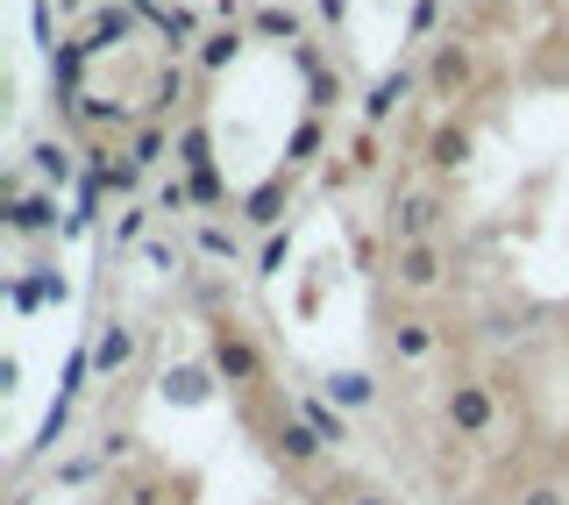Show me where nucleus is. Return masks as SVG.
<instances>
[{"label": "nucleus", "mask_w": 569, "mask_h": 505, "mask_svg": "<svg viewBox=\"0 0 569 505\" xmlns=\"http://www.w3.org/2000/svg\"><path fill=\"white\" fill-rule=\"evenodd\" d=\"M207 364L213 377H221V392H236V406L249 399H271V356H263V341L242 328L236 314H221V320H207Z\"/></svg>", "instance_id": "obj_1"}, {"label": "nucleus", "mask_w": 569, "mask_h": 505, "mask_svg": "<svg viewBox=\"0 0 569 505\" xmlns=\"http://www.w3.org/2000/svg\"><path fill=\"white\" fill-rule=\"evenodd\" d=\"M449 186L441 178H427V186H399L385 200V242H441V228H449Z\"/></svg>", "instance_id": "obj_2"}, {"label": "nucleus", "mask_w": 569, "mask_h": 505, "mask_svg": "<svg viewBox=\"0 0 569 505\" xmlns=\"http://www.w3.org/2000/svg\"><path fill=\"white\" fill-rule=\"evenodd\" d=\"M477 71H485L477 43L449 29V36H435V43H427V58H420V86H427V100H470V93H477Z\"/></svg>", "instance_id": "obj_3"}, {"label": "nucleus", "mask_w": 569, "mask_h": 505, "mask_svg": "<svg viewBox=\"0 0 569 505\" xmlns=\"http://www.w3.org/2000/svg\"><path fill=\"white\" fill-rule=\"evenodd\" d=\"M385 278H391V293L427 299L449 285V249L441 242H385Z\"/></svg>", "instance_id": "obj_4"}, {"label": "nucleus", "mask_w": 569, "mask_h": 505, "mask_svg": "<svg viewBox=\"0 0 569 505\" xmlns=\"http://www.w3.org/2000/svg\"><path fill=\"white\" fill-rule=\"evenodd\" d=\"M441 420L456 427V442H491V427H498L491 377H449L441 385Z\"/></svg>", "instance_id": "obj_5"}, {"label": "nucleus", "mask_w": 569, "mask_h": 505, "mask_svg": "<svg viewBox=\"0 0 569 505\" xmlns=\"http://www.w3.org/2000/svg\"><path fill=\"white\" fill-rule=\"evenodd\" d=\"M107 505H192V477L150 456V463H136V471H114Z\"/></svg>", "instance_id": "obj_6"}, {"label": "nucleus", "mask_w": 569, "mask_h": 505, "mask_svg": "<svg viewBox=\"0 0 569 505\" xmlns=\"http://www.w3.org/2000/svg\"><path fill=\"white\" fill-rule=\"evenodd\" d=\"M86 178H93V186L107 192V200H121V207H136L142 200V171L129 150H121V142H86Z\"/></svg>", "instance_id": "obj_7"}, {"label": "nucleus", "mask_w": 569, "mask_h": 505, "mask_svg": "<svg viewBox=\"0 0 569 505\" xmlns=\"http://www.w3.org/2000/svg\"><path fill=\"white\" fill-rule=\"evenodd\" d=\"M292 186H299V171H271L263 186H249L242 200H236V214H242V228H257V236H278V228H292L284 214H292Z\"/></svg>", "instance_id": "obj_8"}, {"label": "nucleus", "mask_w": 569, "mask_h": 505, "mask_svg": "<svg viewBox=\"0 0 569 505\" xmlns=\"http://www.w3.org/2000/svg\"><path fill=\"white\" fill-rule=\"evenodd\" d=\"M378 341H385V364L420 370L427 356L441 349V320H427V314H391L385 328H378Z\"/></svg>", "instance_id": "obj_9"}, {"label": "nucleus", "mask_w": 569, "mask_h": 505, "mask_svg": "<svg viewBox=\"0 0 569 505\" xmlns=\"http://www.w3.org/2000/svg\"><path fill=\"white\" fill-rule=\"evenodd\" d=\"M313 14L307 8H292V0H257L249 8V43H284V50H299V43H313Z\"/></svg>", "instance_id": "obj_10"}, {"label": "nucleus", "mask_w": 569, "mask_h": 505, "mask_svg": "<svg viewBox=\"0 0 569 505\" xmlns=\"http://www.w3.org/2000/svg\"><path fill=\"white\" fill-rule=\"evenodd\" d=\"M136 356H142V328H136V320L114 314V320H100V328H93V377H100V385L129 377Z\"/></svg>", "instance_id": "obj_11"}, {"label": "nucleus", "mask_w": 569, "mask_h": 505, "mask_svg": "<svg viewBox=\"0 0 569 505\" xmlns=\"http://www.w3.org/2000/svg\"><path fill=\"white\" fill-rule=\"evenodd\" d=\"M413 93H427V86H420V65H391L385 79L363 93V129H378V136H385L391 121L406 115V100H413Z\"/></svg>", "instance_id": "obj_12"}, {"label": "nucleus", "mask_w": 569, "mask_h": 505, "mask_svg": "<svg viewBox=\"0 0 569 505\" xmlns=\"http://www.w3.org/2000/svg\"><path fill=\"white\" fill-rule=\"evenodd\" d=\"M470 157H477V136H470V121H435L420 142V165L435 171V178H456V171H470Z\"/></svg>", "instance_id": "obj_13"}, {"label": "nucleus", "mask_w": 569, "mask_h": 505, "mask_svg": "<svg viewBox=\"0 0 569 505\" xmlns=\"http://www.w3.org/2000/svg\"><path fill=\"white\" fill-rule=\"evenodd\" d=\"M0 221H8V236H14V242L64 236V221H58V192H50V186H36V192H22L14 207H0Z\"/></svg>", "instance_id": "obj_14"}, {"label": "nucleus", "mask_w": 569, "mask_h": 505, "mask_svg": "<svg viewBox=\"0 0 569 505\" xmlns=\"http://www.w3.org/2000/svg\"><path fill=\"white\" fill-rule=\"evenodd\" d=\"M136 29H142V14L129 8V0H100L93 22L79 29V50H86V58H100V50H121V43H136Z\"/></svg>", "instance_id": "obj_15"}, {"label": "nucleus", "mask_w": 569, "mask_h": 505, "mask_svg": "<svg viewBox=\"0 0 569 505\" xmlns=\"http://www.w3.org/2000/svg\"><path fill=\"white\" fill-rule=\"evenodd\" d=\"M320 399H328V406H342L349 413V420H356V413H370V406H378V370H363V364H335V370H320Z\"/></svg>", "instance_id": "obj_16"}, {"label": "nucleus", "mask_w": 569, "mask_h": 505, "mask_svg": "<svg viewBox=\"0 0 569 505\" xmlns=\"http://www.w3.org/2000/svg\"><path fill=\"white\" fill-rule=\"evenodd\" d=\"M186 242H192V264H207V270H236V257H242L236 221H221V214H200Z\"/></svg>", "instance_id": "obj_17"}, {"label": "nucleus", "mask_w": 569, "mask_h": 505, "mask_svg": "<svg viewBox=\"0 0 569 505\" xmlns=\"http://www.w3.org/2000/svg\"><path fill=\"white\" fill-rule=\"evenodd\" d=\"M242 50H249V29H228V22H213V29H207V43L192 50V71H200V86H213L228 65L242 58Z\"/></svg>", "instance_id": "obj_18"}, {"label": "nucleus", "mask_w": 569, "mask_h": 505, "mask_svg": "<svg viewBox=\"0 0 569 505\" xmlns=\"http://www.w3.org/2000/svg\"><path fill=\"white\" fill-rule=\"evenodd\" d=\"M320 157H335L328 150V115H299L292 136H284V171H313Z\"/></svg>", "instance_id": "obj_19"}, {"label": "nucleus", "mask_w": 569, "mask_h": 505, "mask_svg": "<svg viewBox=\"0 0 569 505\" xmlns=\"http://www.w3.org/2000/svg\"><path fill=\"white\" fill-rule=\"evenodd\" d=\"M29 171L43 178L50 192H64L71 178H79V157H71V142H64V136H36V142H29Z\"/></svg>", "instance_id": "obj_20"}, {"label": "nucleus", "mask_w": 569, "mask_h": 505, "mask_svg": "<svg viewBox=\"0 0 569 505\" xmlns=\"http://www.w3.org/2000/svg\"><path fill=\"white\" fill-rule=\"evenodd\" d=\"M213 392H221L213 364H171V370H164V399H171V406H207Z\"/></svg>", "instance_id": "obj_21"}, {"label": "nucleus", "mask_w": 569, "mask_h": 505, "mask_svg": "<svg viewBox=\"0 0 569 505\" xmlns=\"http://www.w3.org/2000/svg\"><path fill=\"white\" fill-rule=\"evenodd\" d=\"M192 79H200V71L164 65V71H157V86H150V107H142V115H150V121H171L178 107H192V100H186V93H192Z\"/></svg>", "instance_id": "obj_22"}, {"label": "nucleus", "mask_w": 569, "mask_h": 505, "mask_svg": "<svg viewBox=\"0 0 569 505\" xmlns=\"http://www.w3.org/2000/svg\"><path fill=\"white\" fill-rule=\"evenodd\" d=\"M292 406H299V420H307L328 448H342V442H349V413H342V406H328L320 392H292Z\"/></svg>", "instance_id": "obj_23"}, {"label": "nucleus", "mask_w": 569, "mask_h": 505, "mask_svg": "<svg viewBox=\"0 0 569 505\" xmlns=\"http://www.w3.org/2000/svg\"><path fill=\"white\" fill-rule=\"evenodd\" d=\"M178 171H207L213 165V129H207V115H186L178 121V157H171Z\"/></svg>", "instance_id": "obj_24"}, {"label": "nucleus", "mask_w": 569, "mask_h": 505, "mask_svg": "<svg viewBox=\"0 0 569 505\" xmlns=\"http://www.w3.org/2000/svg\"><path fill=\"white\" fill-rule=\"evenodd\" d=\"M150 221H157V207H150V200L121 207V221H114V236H107V249H114V257H121V249H129V242H142V236H150Z\"/></svg>", "instance_id": "obj_25"}, {"label": "nucleus", "mask_w": 569, "mask_h": 505, "mask_svg": "<svg viewBox=\"0 0 569 505\" xmlns=\"http://www.w3.org/2000/svg\"><path fill=\"white\" fill-rule=\"evenodd\" d=\"M186 257H192V242H171V236H157L150 249H142V264H150V270H164V278H192Z\"/></svg>", "instance_id": "obj_26"}, {"label": "nucleus", "mask_w": 569, "mask_h": 505, "mask_svg": "<svg viewBox=\"0 0 569 505\" xmlns=\"http://www.w3.org/2000/svg\"><path fill=\"white\" fill-rule=\"evenodd\" d=\"M186 186H192V200H200V214H221V207H228V178H221V165L186 171Z\"/></svg>", "instance_id": "obj_27"}, {"label": "nucleus", "mask_w": 569, "mask_h": 505, "mask_svg": "<svg viewBox=\"0 0 569 505\" xmlns=\"http://www.w3.org/2000/svg\"><path fill=\"white\" fill-rule=\"evenodd\" d=\"M335 505H406V498L385 492V484H370V477H342L335 484Z\"/></svg>", "instance_id": "obj_28"}, {"label": "nucleus", "mask_w": 569, "mask_h": 505, "mask_svg": "<svg viewBox=\"0 0 569 505\" xmlns=\"http://www.w3.org/2000/svg\"><path fill=\"white\" fill-rule=\"evenodd\" d=\"M284 264H292V228H278V236H263V249H257V270H249V278H278Z\"/></svg>", "instance_id": "obj_29"}, {"label": "nucleus", "mask_w": 569, "mask_h": 505, "mask_svg": "<svg viewBox=\"0 0 569 505\" xmlns=\"http://www.w3.org/2000/svg\"><path fill=\"white\" fill-rule=\"evenodd\" d=\"M150 207H157V214H192V221H200V200H192V186H186V178H164Z\"/></svg>", "instance_id": "obj_30"}, {"label": "nucleus", "mask_w": 569, "mask_h": 505, "mask_svg": "<svg viewBox=\"0 0 569 505\" xmlns=\"http://www.w3.org/2000/svg\"><path fill=\"white\" fill-rule=\"evenodd\" d=\"M349 165L370 178V171L385 165V136H378V129H356V142H349Z\"/></svg>", "instance_id": "obj_31"}, {"label": "nucleus", "mask_w": 569, "mask_h": 505, "mask_svg": "<svg viewBox=\"0 0 569 505\" xmlns=\"http://www.w3.org/2000/svg\"><path fill=\"white\" fill-rule=\"evenodd\" d=\"M435 22H441V0H413V14H406V43H435Z\"/></svg>", "instance_id": "obj_32"}, {"label": "nucleus", "mask_w": 569, "mask_h": 505, "mask_svg": "<svg viewBox=\"0 0 569 505\" xmlns=\"http://www.w3.org/2000/svg\"><path fill=\"white\" fill-rule=\"evenodd\" d=\"M64 427H71V406L58 399V406L43 413V427H36V442H29V448H36V456H43V448H58V442H64Z\"/></svg>", "instance_id": "obj_33"}, {"label": "nucleus", "mask_w": 569, "mask_h": 505, "mask_svg": "<svg viewBox=\"0 0 569 505\" xmlns=\"http://www.w3.org/2000/svg\"><path fill=\"white\" fill-rule=\"evenodd\" d=\"M100 471H107V463H100V456H64V463H58V471H50V484H93Z\"/></svg>", "instance_id": "obj_34"}, {"label": "nucleus", "mask_w": 569, "mask_h": 505, "mask_svg": "<svg viewBox=\"0 0 569 505\" xmlns=\"http://www.w3.org/2000/svg\"><path fill=\"white\" fill-rule=\"evenodd\" d=\"M307 93H313V100H307V115H328V107H335V93H342V71L328 65L320 79H307Z\"/></svg>", "instance_id": "obj_35"}, {"label": "nucleus", "mask_w": 569, "mask_h": 505, "mask_svg": "<svg viewBox=\"0 0 569 505\" xmlns=\"http://www.w3.org/2000/svg\"><path fill=\"white\" fill-rule=\"evenodd\" d=\"M356 178H363V171H356V165H349V157H342V150H335V157H328V165H320V192H349V186H356Z\"/></svg>", "instance_id": "obj_36"}, {"label": "nucleus", "mask_w": 569, "mask_h": 505, "mask_svg": "<svg viewBox=\"0 0 569 505\" xmlns=\"http://www.w3.org/2000/svg\"><path fill=\"white\" fill-rule=\"evenodd\" d=\"M313 29H320V36L349 29V0H313Z\"/></svg>", "instance_id": "obj_37"}, {"label": "nucleus", "mask_w": 569, "mask_h": 505, "mask_svg": "<svg viewBox=\"0 0 569 505\" xmlns=\"http://www.w3.org/2000/svg\"><path fill=\"white\" fill-rule=\"evenodd\" d=\"M520 505H569V492H562L556 477H541V484H527V498H520Z\"/></svg>", "instance_id": "obj_38"}, {"label": "nucleus", "mask_w": 569, "mask_h": 505, "mask_svg": "<svg viewBox=\"0 0 569 505\" xmlns=\"http://www.w3.org/2000/svg\"><path fill=\"white\" fill-rule=\"evenodd\" d=\"M58 14H64V22H79V29L93 22V8H86V0H58Z\"/></svg>", "instance_id": "obj_39"}, {"label": "nucleus", "mask_w": 569, "mask_h": 505, "mask_svg": "<svg viewBox=\"0 0 569 505\" xmlns=\"http://www.w3.org/2000/svg\"><path fill=\"white\" fill-rule=\"evenodd\" d=\"M129 8H136V14H142V22H150V29H157V14H164V0H129Z\"/></svg>", "instance_id": "obj_40"}]
</instances>
